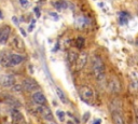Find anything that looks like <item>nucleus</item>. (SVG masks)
Wrapping results in <instances>:
<instances>
[{
	"label": "nucleus",
	"instance_id": "nucleus-1",
	"mask_svg": "<svg viewBox=\"0 0 138 124\" xmlns=\"http://www.w3.org/2000/svg\"><path fill=\"white\" fill-rule=\"evenodd\" d=\"M92 67H93V72L94 76L97 80L101 81L105 79V64H104L103 59L99 56H94L93 61H92Z\"/></svg>",
	"mask_w": 138,
	"mask_h": 124
},
{
	"label": "nucleus",
	"instance_id": "nucleus-2",
	"mask_svg": "<svg viewBox=\"0 0 138 124\" xmlns=\"http://www.w3.org/2000/svg\"><path fill=\"white\" fill-rule=\"evenodd\" d=\"M79 95H80V98H81L82 100H84V101H86V103H89L90 100H92V99H93L94 93H93V90H92L91 87L84 85V86L80 87Z\"/></svg>",
	"mask_w": 138,
	"mask_h": 124
},
{
	"label": "nucleus",
	"instance_id": "nucleus-3",
	"mask_svg": "<svg viewBox=\"0 0 138 124\" xmlns=\"http://www.w3.org/2000/svg\"><path fill=\"white\" fill-rule=\"evenodd\" d=\"M37 110L43 119L48 120V121H52L53 120V114H52L51 109L49 107H47L45 105H38Z\"/></svg>",
	"mask_w": 138,
	"mask_h": 124
},
{
	"label": "nucleus",
	"instance_id": "nucleus-4",
	"mask_svg": "<svg viewBox=\"0 0 138 124\" xmlns=\"http://www.w3.org/2000/svg\"><path fill=\"white\" fill-rule=\"evenodd\" d=\"M23 87L28 92H33L38 89V83L33 78H27L23 81Z\"/></svg>",
	"mask_w": 138,
	"mask_h": 124
},
{
	"label": "nucleus",
	"instance_id": "nucleus-5",
	"mask_svg": "<svg viewBox=\"0 0 138 124\" xmlns=\"http://www.w3.org/2000/svg\"><path fill=\"white\" fill-rule=\"evenodd\" d=\"M87 58H89L87 53H84V52H83L82 54H80L79 56H78L77 61H76V69H77V70H80V69H82V68L84 67L87 63Z\"/></svg>",
	"mask_w": 138,
	"mask_h": 124
},
{
	"label": "nucleus",
	"instance_id": "nucleus-6",
	"mask_svg": "<svg viewBox=\"0 0 138 124\" xmlns=\"http://www.w3.org/2000/svg\"><path fill=\"white\" fill-rule=\"evenodd\" d=\"M108 87H109L110 92L111 93H119L120 90H121V84H120L119 80L115 77H112L109 81V84H108Z\"/></svg>",
	"mask_w": 138,
	"mask_h": 124
},
{
	"label": "nucleus",
	"instance_id": "nucleus-7",
	"mask_svg": "<svg viewBox=\"0 0 138 124\" xmlns=\"http://www.w3.org/2000/svg\"><path fill=\"white\" fill-rule=\"evenodd\" d=\"M0 83H1V85L5 87H11V86H13V84L15 83V78L11 75H5L1 78Z\"/></svg>",
	"mask_w": 138,
	"mask_h": 124
},
{
	"label": "nucleus",
	"instance_id": "nucleus-8",
	"mask_svg": "<svg viewBox=\"0 0 138 124\" xmlns=\"http://www.w3.org/2000/svg\"><path fill=\"white\" fill-rule=\"evenodd\" d=\"M33 99L37 105H47V98H45V96L43 95V93H41L39 91L33 93Z\"/></svg>",
	"mask_w": 138,
	"mask_h": 124
},
{
	"label": "nucleus",
	"instance_id": "nucleus-9",
	"mask_svg": "<svg viewBox=\"0 0 138 124\" xmlns=\"http://www.w3.org/2000/svg\"><path fill=\"white\" fill-rule=\"evenodd\" d=\"M10 33H11V29H10V27H8V26L3 27V28L0 30V43L7 42V40L9 39Z\"/></svg>",
	"mask_w": 138,
	"mask_h": 124
},
{
	"label": "nucleus",
	"instance_id": "nucleus-10",
	"mask_svg": "<svg viewBox=\"0 0 138 124\" xmlns=\"http://www.w3.org/2000/svg\"><path fill=\"white\" fill-rule=\"evenodd\" d=\"M0 64L5 67H11V63H10V54L7 52H2L0 54Z\"/></svg>",
	"mask_w": 138,
	"mask_h": 124
},
{
	"label": "nucleus",
	"instance_id": "nucleus-11",
	"mask_svg": "<svg viewBox=\"0 0 138 124\" xmlns=\"http://www.w3.org/2000/svg\"><path fill=\"white\" fill-rule=\"evenodd\" d=\"M24 62V57L19 55V54H10V63L11 66H15L19 65V64L23 63Z\"/></svg>",
	"mask_w": 138,
	"mask_h": 124
},
{
	"label": "nucleus",
	"instance_id": "nucleus-12",
	"mask_svg": "<svg viewBox=\"0 0 138 124\" xmlns=\"http://www.w3.org/2000/svg\"><path fill=\"white\" fill-rule=\"evenodd\" d=\"M11 118L13 121H22L23 120V114H22L21 112H19V110H16L15 108H13V109L11 110Z\"/></svg>",
	"mask_w": 138,
	"mask_h": 124
},
{
	"label": "nucleus",
	"instance_id": "nucleus-13",
	"mask_svg": "<svg viewBox=\"0 0 138 124\" xmlns=\"http://www.w3.org/2000/svg\"><path fill=\"white\" fill-rule=\"evenodd\" d=\"M112 120L114 124H125L124 123V119L121 115L120 112H117V111H113L112 112Z\"/></svg>",
	"mask_w": 138,
	"mask_h": 124
},
{
	"label": "nucleus",
	"instance_id": "nucleus-14",
	"mask_svg": "<svg viewBox=\"0 0 138 124\" xmlns=\"http://www.w3.org/2000/svg\"><path fill=\"white\" fill-rule=\"evenodd\" d=\"M78 56H79V54L77 53L76 51H69L68 52V55H67V61H68V63L70 64H73V63H76V61H77V58H78Z\"/></svg>",
	"mask_w": 138,
	"mask_h": 124
},
{
	"label": "nucleus",
	"instance_id": "nucleus-15",
	"mask_svg": "<svg viewBox=\"0 0 138 124\" xmlns=\"http://www.w3.org/2000/svg\"><path fill=\"white\" fill-rule=\"evenodd\" d=\"M56 94H57V96L59 97V99H61V101H62L63 104H67V103H68V98L66 97L65 93H64V92L62 91V90L59 89L58 86L56 87Z\"/></svg>",
	"mask_w": 138,
	"mask_h": 124
},
{
	"label": "nucleus",
	"instance_id": "nucleus-16",
	"mask_svg": "<svg viewBox=\"0 0 138 124\" xmlns=\"http://www.w3.org/2000/svg\"><path fill=\"white\" fill-rule=\"evenodd\" d=\"M54 7L56 8V9H58V10L66 9V8H67V2L64 1V0H59V1L54 2Z\"/></svg>",
	"mask_w": 138,
	"mask_h": 124
},
{
	"label": "nucleus",
	"instance_id": "nucleus-17",
	"mask_svg": "<svg viewBox=\"0 0 138 124\" xmlns=\"http://www.w3.org/2000/svg\"><path fill=\"white\" fill-rule=\"evenodd\" d=\"M84 43H85L84 38H82V37H78V38H77V40H76L75 44H76V47H77L79 50H82V48L84 47Z\"/></svg>",
	"mask_w": 138,
	"mask_h": 124
},
{
	"label": "nucleus",
	"instance_id": "nucleus-18",
	"mask_svg": "<svg viewBox=\"0 0 138 124\" xmlns=\"http://www.w3.org/2000/svg\"><path fill=\"white\" fill-rule=\"evenodd\" d=\"M77 24H78V26H80V27H84V26H86L87 24H89V21H87L85 17L81 16L77 19Z\"/></svg>",
	"mask_w": 138,
	"mask_h": 124
},
{
	"label": "nucleus",
	"instance_id": "nucleus-19",
	"mask_svg": "<svg viewBox=\"0 0 138 124\" xmlns=\"http://www.w3.org/2000/svg\"><path fill=\"white\" fill-rule=\"evenodd\" d=\"M56 115L58 117V119L61 120V121H64V120H65V112H64V111H62V110H57V111H56Z\"/></svg>",
	"mask_w": 138,
	"mask_h": 124
},
{
	"label": "nucleus",
	"instance_id": "nucleus-20",
	"mask_svg": "<svg viewBox=\"0 0 138 124\" xmlns=\"http://www.w3.org/2000/svg\"><path fill=\"white\" fill-rule=\"evenodd\" d=\"M13 92H16V93H19L22 91V84H13V87H12Z\"/></svg>",
	"mask_w": 138,
	"mask_h": 124
},
{
	"label": "nucleus",
	"instance_id": "nucleus-21",
	"mask_svg": "<svg viewBox=\"0 0 138 124\" xmlns=\"http://www.w3.org/2000/svg\"><path fill=\"white\" fill-rule=\"evenodd\" d=\"M120 23H121V25H126L127 19H125V16H121V15H120Z\"/></svg>",
	"mask_w": 138,
	"mask_h": 124
},
{
	"label": "nucleus",
	"instance_id": "nucleus-22",
	"mask_svg": "<svg viewBox=\"0 0 138 124\" xmlns=\"http://www.w3.org/2000/svg\"><path fill=\"white\" fill-rule=\"evenodd\" d=\"M35 13H36V16H37V17H40V15H41L40 10L38 9V8H35Z\"/></svg>",
	"mask_w": 138,
	"mask_h": 124
},
{
	"label": "nucleus",
	"instance_id": "nucleus-23",
	"mask_svg": "<svg viewBox=\"0 0 138 124\" xmlns=\"http://www.w3.org/2000/svg\"><path fill=\"white\" fill-rule=\"evenodd\" d=\"M19 3H21L22 5H24V7H26V5H28V1H27V0H19Z\"/></svg>",
	"mask_w": 138,
	"mask_h": 124
},
{
	"label": "nucleus",
	"instance_id": "nucleus-24",
	"mask_svg": "<svg viewBox=\"0 0 138 124\" xmlns=\"http://www.w3.org/2000/svg\"><path fill=\"white\" fill-rule=\"evenodd\" d=\"M50 15H51L52 17H53V19H58V16H57V14L56 13H53V12H51V13H50Z\"/></svg>",
	"mask_w": 138,
	"mask_h": 124
},
{
	"label": "nucleus",
	"instance_id": "nucleus-25",
	"mask_svg": "<svg viewBox=\"0 0 138 124\" xmlns=\"http://www.w3.org/2000/svg\"><path fill=\"white\" fill-rule=\"evenodd\" d=\"M90 117V114H89V113H85V114H84V117H83V121H84V122H86L87 121V118H89Z\"/></svg>",
	"mask_w": 138,
	"mask_h": 124
},
{
	"label": "nucleus",
	"instance_id": "nucleus-26",
	"mask_svg": "<svg viewBox=\"0 0 138 124\" xmlns=\"http://www.w3.org/2000/svg\"><path fill=\"white\" fill-rule=\"evenodd\" d=\"M93 124H101V120L100 119H97L93 122Z\"/></svg>",
	"mask_w": 138,
	"mask_h": 124
},
{
	"label": "nucleus",
	"instance_id": "nucleus-27",
	"mask_svg": "<svg viewBox=\"0 0 138 124\" xmlns=\"http://www.w3.org/2000/svg\"><path fill=\"white\" fill-rule=\"evenodd\" d=\"M12 21H14L15 25H19V21H17V19H16V17H12Z\"/></svg>",
	"mask_w": 138,
	"mask_h": 124
},
{
	"label": "nucleus",
	"instance_id": "nucleus-28",
	"mask_svg": "<svg viewBox=\"0 0 138 124\" xmlns=\"http://www.w3.org/2000/svg\"><path fill=\"white\" fill-rule=\"evenodd\" d=\"M21 33H22V35H23L24 37H25V36H26V33H25V31H24V29H22V28H21Z\"/></svg>",
	"mask_w": 138,
	"mask_h": 124
},
{
	"label": "nucleus",
	"instance_id": "nucleus-29",
	"mask_svg": "<svg viewBox=\"0 0 138 124\" xmlns=\"http://www.w3.org/2000/svg\"><path fill=\"white\" fill-rule=\"evenodd\" d=\"M33 25L29 26V28H28V30H29V31H31V30H33Z\"/></svg>",
	"mask_w": 138,
	"mask_h": 124
}]
</instances>
